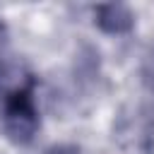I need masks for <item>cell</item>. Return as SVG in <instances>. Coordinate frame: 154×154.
<instances>
[{
	"instance_id": "1",
	"label": "cell",
	"mask_w": 154,
	"mask_h": 154,
	"mask_svg": "<svg viewBox=\"0 0 154 154\" xmlns=\"http://www.w3.org/2000/svg\"><path fill=\"white\" fill-rule=\"evenodd\" d=\"M10 70L0 63V103H2V123L10 137L17 142H29L38 128V108H36V79L31 75H22L14 82L5 77Z\"/></svg>"
},
{
	"instance_id": "2",
	"label": "cell",
	"mask_w": 154,
	"mask_h": 154,
	"mask_svg": "<svg viewBox=\"0 0 154 154\" xmlns=\"http://www.w3.org/2000/svg\"><path fill=\"white\" fill-rule=\"evenodd\" d=\"M96 24L108 34H123L132 26V14L123 5H106L96 10Z\"/></svg>"
}]
</instances>
